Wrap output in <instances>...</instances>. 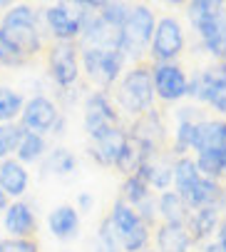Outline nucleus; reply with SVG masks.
I'll return each mask as SVG.
<instances>
[{
    "label": "nucleus",
    "mask_w": 226,
    "mask_h": 252,
    "mask_svg": "<svg viewBox=\"0 0 226 252\" xmlns=\"http://www.w3.org/2000/svg\"><path fill=\"white\" fill-rule=\"evenodd\" d=\"M127 58L120 50H102V48H85L80 65L85 75L100 85H115L125 70Z\"/></svg>",
    "instance_id": "39448f33"
},
{
    "label": "nucleus",
    "mask_w": 226,
    "mask_h": 252,
    "mask_svg": "<svg viewBox=\"0 0 226 252\" xmlns=\"http://www.w3.org/2000/svg\"><path fill=\"white\" fill-rule=\"evenodd\" d=\"M192 237L184 225H167L157 227V252H189Z\"/></svg>",
    "instance_id": "412c9836"
},
{
    "label": "nucleus",
    "mask_w": 226,
    "mask_h": 252,
    "mask_svg": "<svg viewBox=\"0 0 226 252\" xmlns=\"http://www.w3.org/2000/svg\"><path fill=\"white\" fill-rule=\"evenodd\" d=\"M5 230L13 237H27L35 232V212L27 202H13L5 207Z\"/></svg>",
    "instance_id": "a211bd4d"
},
{
    "label": "nucleus",
    "mask_w": 226,
    "mask_h": 252,
    "mask_svg": "<svg viewBox=\"0 0 226 252\" xmlns=\"http://www.w3.org/2000/svg\"><path fill=\"white\" fill-rule=\"evenodd\" d=\"M0 252H37V245L27 237H8L0 240Z\"/></svg>",
    "instance_id": "f704fd0d"
},
{
    "label": "nucleus",
    "mask_w": 226,
    "mask_h": 252,
    "mask_svg": "<svg viewBox=\"0 0 226 252\" xmlns=\"http://www.w3.org/2000/svg\"><path fill=\"white\" fill-rule=\"evenodd\" d=\"M90 13L82 10H72L70 5H50L45 10V23L52 30V35L57 38V43H72L82 35V23Z\"/></svg>",
    "instance_id": "9b49d317"
},
{
    "label": "nucleus",
    "mask_w": 226,
    "mask_h": 252,
    "mask_svg": "<svg viewBox=\"0 0 226 252\" xmlns=\"http://www.w3.org/2000/svg\"><path fill=\"white\" fill-rule=\"evenodd\" d=\"M189 20L197 28L204 48L219 60H226V13L221 0H192L189 5Z\"/></svg>",
    "instance_id": "f03ea898"
},
{
    "label": "nucleus",
    "mask_w": 226,
    "mask_h": 252,
    "mask_svg": "<svg viewBox=\"0 0 226 252\" xmlns=\"http://www.w3.org/2000/svg\"><path fill=\"white\" fill-rule=\"evenodd\" d=\"M147 197H152V188L144 185L137 175H127L125 185H122V200H125L127 205L137 207V205H142Z\"/></svg>",
    "instance_id": "c85d7f7f"
},
{
    "label": "nucleus",
    "mask_w": 226,
    "mask_h": 252,
    "mask_svg": "<svg viewBox=\"0 0 226 252\" xmlns=\"http://www.w3.org/2000/svg\"><path fill=\"white\" fill-rule=\"evenodd\" d=\"M5 207H8V195L0 190V212H5Z\"/></svg>",
    "instance_id": "4c0bfd02"
},
{
    "label": "nucleus",
    "mask_w": 226,
    "mask_h": 252,
    "mask_svg": "<svg viewBox=\"0 0 226 252\" xmlns=\"http://www.w3.org/2000/svg\"><path fill=\"white\" fill-rule=\"evenodd\" d=\"M75 167H77V160H75V155L65 148L52 150L50 158H48V170L55 172V175H72Z\"/></svg>",
    "instance_id": "2f4dec72"
},
{
    "label": "nucleus",
    "mask_w": 226,
    "mask_h": 252,
    "mask_svg": "<svg viewBox=\"0 0 226 252\" xmlns=\"http://www.w3.org/2000/svg\"><path fill=\"white\" fill-rule=\"evenodd\" d=\"M23 95L15 93V90H8V88H0V125L5 123H13L20 113H23Z\"/></svg>",
    "instance_id": "bb28decb"
},
{
    "label": "nucleus",
    "mask_w": 226,
    "mask_h": 252,
    "mask_svg": "<svg viewBox=\"0 0 226 252\" xmlns=\"http://www.w3.org/2000/svg\"><path fill=\"white\" fill-rule=\"evenodd\" d=\"M120 127V115L104 93H92L85 102V130L92 142Z\"/></svg>",
    "instance_id": "6e6552de"
},
{
    "label": "nucleus",
    "mask_w": 226,
    "mask_h": 252,
    "mask_svg": "<svg viewBox=\"0 0 226 252\" xmlns=\"http://www.w3.org/2000/svg\"><path fill=\"white\" fill-rule=\"evenodd\" d=\"M221 225V212L219 207H201V210H194L186 220V232H189L192 242H206Z\"/></svg>",
    "instance_id": "2eb2a0df"
},
{
    "label": "nucleus",
    "mask_w": 226,
    "mask_h": 252,
    "mask_svg": "<svg viewBox=\"0 0 226 252\" xmlns=\"http://www.w3.org/2000/svg\"><path fill=\"white\" fill-rule=\"evenodd\" d=\"M27 183H30V177L18 160H3L0 162V190L5 195H10V197L25 195Z\"/></svg>",
    "instance_id": "aec40b11"
},
{
    "label": "nucleus",
    "mask_w": 226,
    "mask_h": 252,
    "mask_svg": "<svg viewBox=\"0 0 226 252\" xmlns=\"http://www.w3.org/2000/svg\"><path fill=\"white\" fill-rule=\"evenodd\" d=\"M192 113L189 107L179 110V123H176V132H174V153L181 158L189 150H194V137H197V125L199 120H192Z\"/></svg>",
    "instance_id": "393cba45"
},
{
    "label": "nucleus",
    "mask_w": 226,
    "mask_h": 252,
    "mask_svg": "<svg viewBox=\"0 0 226 252\" xmlns=\"http://www.w3.org/2000/svg\"><path fill=\"white\" fill-rule=\"evenodd\" d=\"M48 227L57 240H72L80 230V210L72 205H60L48 215Z\"/></svg>",
    "instance_id": "dca6fc26"
},
{
    "label": "nucleus",
    "mask_w": 226,
    "mask_h": 252,
    "mask_svg": "<svg viewBox=\"0 0 226 252\" xmlns=\"http://www.w3.org/2000/svg\"><path fill=\"white\" fill-rule=\"evenodd\" d=\"M152 85H154V97L164 102H179L181 97H186L189 80L176 63H157L152 67Z\"/></svg>",
    "instance_id": "1a4fd4ad"
},
{
    "label": "nucleus",
    "mask_w": 226,
    "mask_h": 252,
    "mask_svg": "<svg viewBox=\"0 0 226 252\" xmlns=\"http://www.w3.org/2000/svg\"><path fill=\"white\" fill-rule=\"evenodd\" d=\"M192 210L184 205V200L174 192V190H164L157 197V218H162V222L167 225H186Z\"/></svg>",
    "instance_id": "6ab92c4d"
},
{
    "label": "nucleus",
    "mask_w": 226,
    "mask_h": 252,
    "mask_svg": "<svg viewBox=\"0 0 226 252\" xmlns=\"http://www.w3.org/2000/svg\"><path fill=\"white\" fill-rule=\"evenodd\" d=\"M144 185H149L152 190H169L172 185V165L169 162H159V160H144L137 172H134Z\"/></svg>",
    "instance_id": "4be33fe9"
},
{
    "label": "nucleus",
    "mask_w": 226,
    "mask_h": 252,
    "mask_svg": "<svg viewBox=\"0 0 226 252\" xmlns=\"http://www.w3.org/2000/svg\"><path fill=\"white\" fill-rule=\"evenodd\" d=\"M194 153H226V123L224 120H199Z\"/></svg>",
    "instance_id": "ddd939ff"
},
{
    "label": "nucleus",
    "mask_w": 226,
    "mask_h": 252,
    "mask_svg": "<svg viewBox=\"0 0 226 252\" xmlns=\"http://www.w3.org/2000/svg\"><path fill=\"white\" fill-rule=\"evenodd\" d=\"M127 13H129V5L125 3H102V8L97 10L100 20L109 28H115V30H122L125 23H127Z\"/></svg>",
    "instance_id": "c756f323"
},
{
    "label": "nucleus",
    "mask_w": 226,
    "mask_h": 252,
    "mask_svg": "<svg viewBox=\"0 0 226 252\" xmlns=\"http://www.w3.org/2000/svg\"><path fill=\"white\" fill-rule=\"evenodd\" d=\"M142 252H152V250H142Z\"/></svg>",
    "instance_id": "ea45409f"
},
{
    "label": "nucleus",
    "mask_w": 226,
    "mask_h": 252,
    "mask_svg": "<svg viewBox=\"0 0 226 252\" xmlns=\"http://www.w3.org/2000/svg\"><path fill=\"white\" fill-rule=\"evenodd\" d=\"M107 220H109L112 230H115L117 240L127 237L134 227L142 225V218L137 215V210H134L132 205H127L125 200H117V202H115V207H112V212H109V218H107Z\"/></svg>",
    "instance_id": "b1692460"
},
{
    "label": "nucleus",
    "mask_w": 226,
    "mask_h": 252,
    "mask_svg": "<svg viewBox=\"0 0 226 252\" xmlns=\"http://www.w3.org/2000/svg\"><path fill=\"white\" fill-rule=\"evenodd\" d=\"M62 115L57 113V107L50 97L45 95H35L30 97L25 105H23V113H20V123H23V130H30V132H52L57 120Z\"/></svg>",
    "instance_id": "9d476101"
},
{
    "label": "nucleus",
    "mask_w": 226,
    "mask_h": 252,
    "mask_svg": "<svg viewBox=\"0 0 226 252\" xmlns=\"http://www.w3.org/2000/svg\"><path fill=\"white\" fill-rule=\"evenodd\" d=\"M199 177H201V175H199V170H197V162H194V158H189V155L176 158V162L172 165V185H174V192H176L179 197H184L186 192H189Z\"/></svg>",
    "instance_id": "5701e85b"
},
{
    "label": "nucleus",
    "mask_w": 226,
    "mask_h": 252,
    "mask_svg": "<svg viewBox=\"0 0 226 252\" xmlns=\"http://www.w3.org/2000/svg\"><path fill=\"white\" fill-rule=\"evenodd\" d=\"M20 135H23V127H18V125H13V123L0 125V162L10 160V153L18 150Z\"/></svg>",
    "instance_id": "7c9ffc66"
},
{
    "label": "nucleus",
    "mask_w": 226,
    "mask_h": 252,
    "mask_svg": "<svg viewBox=\"0 0 226 252\" xmlns=\"http://www.w3.org/2000/svg\"><path fill=\"white\" fill-rule=\"evenodd\" d=\"M77 205H80L82 210H90V207H92V197H90V192H82V195L77 197Z\"/></svg>",
    "instance_id": "e433bc0d"
},
{
    "label": "nucleus",
    "mask_w": 226,
    "mask_h": 252,
    "mask_svg": "<svg viewBox=\"0 0 226 252\" xmlns=\"http://www.w3.org/2000/svg\"><path fill=\"white\" fill-rule=\"evenodd\" d=\"M184 205L189 207L192 212L194 210H201V207H221L224 202V190L219 185V180H209V177H199L194 188L186 192L184 197Z\"/></svg>",
    "instance_id": "4468645a"
},
{
    "label": "nucleus",
    "mask_w": 226,
    "mask_h": 252,
    "mask_svg": "<svg viewBox=\"0 0 226 252\" xmlns=\"http://www.w3.org/2000/svg\"><path fill=\"white\" fill-rule=\"evenodd\" d=\"M224 160H226V153H199L194 158L199 175L209 180H219L224 175Z\"/></svg>",
    "instance_id": "cd10ccee"
},
{
    "label": "nucleus",
    "mask_w": 226,
    "mask_h": 252,
    "mask_svg": "<svg viewBox=\"0 0 226 252\" xmlns=\"http://www.w3.org/2000/svg\"><path fill=\"white\" fill-rule=\"evenodd\" d=\"M147 245H149V225H144V222L139 227H134L127 237L120 240L122 252H142V250H147Z\"/></svg>",
    "instance_id": "473e14b6"
},
{
    "label": "nucleus",
    "mask_w": 226,
    "mask_h": 252,
    "mask_svg": "<svg viewBox=\"0 0 226 252\" xmlns=\"http://www.w3.org/2000/svg\"><path fill=\"white\" fill-rule=\"evenodd\" d=\"M184 50V28L174 15H164L157 20L149 53L157 63H174Z\"/></svg>",
    "instance_id": "0eeeda50"
},
{
    "label": "nucleus",
    "mask_w": 226,
    "mask_h": 252,
    "mask_svg": "<svg viewBox=\"0 0 226 252\" xmlns=\"http://www.w3.org/2000/svg\"><path fill=\"white\" fill-rule=\"evenodd\" d=\"M125 142H127V132H122L120 127L117 130H112L109 135H104L102 140L92 142V148H90V158L97 162V165H115L117 162V155L120 150L125 148Z\"/></svg>",
    "instance_id": "f3484780"
},
{
    "label": "nucleus",
    "mask_w": 226,
    "mask_h": 252,
    "mask_svg": "<svg viewBox=\"0 0 226 252\" xmlns=\"http://www.w3.org/2000/svg\"><path fill=\"white\" fill-rule=\"evenodd\" d=\"M97 252H122L120 240H117L115 230H112L109 220H102V225H100V232H97Z\"/></svg>",
    "instance_id": "72a5a7b5"
},
{
    "label": "nucleus",
    "mask_w": 226,
    "mask_h": 252,
    "mask_svg": "<svg viewBox=\"0 0 226 252\" xmlns=\"http://www.w3.org/2000/svg\"><path fill=\"white\" fill-rule=\"evenodd\" d=\"M224 177H226V160H224Z\"/></svg>",
    "instance_id": "58836bf2"
},
{
    "label": "nucleus",
    "mask_w": 226,
    "mask_h": 252,
    "mask_svg": "<svg viewBox=\"0 0 226 252\" xmlns=\"http://www.w3.org/2000/svg\"><path fill=\"white\" fill-rule=\"evenodd\" d=\"M157 28V18L149 5H132L127 13V23L122 28V55L125 58H139L149 43Z\"/></svg>",
    "instance_id": "20e7f679"
},
{
    "label": "nucleus",
    "mask_w": 226,
    "mask_h": 252,
    "mask_svg": "<svg viewBox=\"0 0 226 252\" xmlns=\"http://www.w3.org/2000/svg\"><path fill=\"white\" fill-rule=\"evenodd\" d=\"M43 38L37 30V18L30 5H15L0 20V63L20 65L23 60L37 55Z\"/></svg>",
    "instance_id": "f257e3e1"
},
{
    "label": "nucleus",
    "mask_w": 226,
    "mask_h": 252,
    "mask_svg": "<svg viewBox=\"0 0 226 252\" xmlns=\"http://www.w3.org/2000/svg\"><path fill=\"white\" fill-rule=\"evenodd\" d=\"M216 245H219V252H226V220H221L216 230Z\"/></svg>",
    "instance_id": "c9c22d12"
},
{
    "label": "nucleus",
    "mask_w": 226,
    "mask_h": 252,
    "mask_svg": "<svg viewBox=\"0 0 226 252\" xmlns=\"http://www.w3.org/2000/svg\"><path fill=\"white\" fill-rule=\"evenodd\" d=\"M117 102L129 115H144L147 110H152V102H154L152 70L132 67L129 73H125L117 88Z\"/></svg>",
    "instance_id": "7ed1b4c3"
},
{
    "label": "nucleus",
    "mask_w": 226,
    "mask_h": 252,
    "mask_svg": "<svg viewBox=\"0 0 226 252\" xmlns=\"http://www.w3.org/2000/svg\"><path fill=\"white\" fill-rule=\"evenodd\" d=\"M48 67H50V78L60 88L75 85L80 78V55L75 50V45L72 43H55L50 48Z\"/></svg>",
    "instance_id": "f8f14e48"
},
{
    "label": "nucleus",
    "mask_w": 226,
    "mask_h": 252,
    "mask_svg": "<svg viewBox=\"0 0 226 252\" xmlns=\"http://www.w3.org/2000/svg\"><path fill=\"white\" fill-rule=\"evenodd\" d=\"M15 153H18V162H20V165H25V162H37V160L45 155V137L37 135V132H30V130H23Z\"/></svg>",
    "instance_id": "a878e982"
},
{
    "label": "nucleus",
    "mask_w": 226,
    "mask_h": 252,
    "mask_svg": "<svg viewBox=\"0 0 226 252\" xmlns=\"http://www.w3.org/2000/svg\"><path fill=\"white\" fill-rule=\"evenodd\" d=\"M186 95L209 102L214 110L226 115V63H216L206 67L204 73L194 75L186 88Z\"/></svg>",
    "instance_id": "423d86ee"
}]
</instances>
